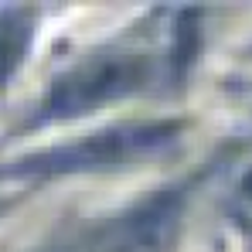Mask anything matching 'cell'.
Wrapping results in <instances>:
<instances>
[{"instance_id":"cell-1","label":"cell","mask_w":252,"mask_h":252,"mask_svg":"<svg viewBox=\"0 0 252 252\" xmlns=\"http://www.w3.org/2000/svg\"><path fill=\"white\" fill-rule=\"evenodd\" d=\"M140 79V58L133 55H95L82 62L75 72H68L62 82L51 89L48 102H44L41 120H58V116H75L92 109L102 99L123 95L129 92Z\"/></svg>"},{"instance_id":"cell-2","label":"cell","mask_w":252,"mask_h":252,"mask_svg":"<svg viewBox=\"0 0 252 252\" xmlns=\"http://www.w3.org/2000/svg\"><path fill=\"white\" fill-rule=\"evenodd\" d=\"M160 126H150V129H116V133H99L85 143H72V147H62V150H51L41 154L28 164L14 170H79V167H102V164H116L123 160L126 154H136L150 143L160 140Z\"/></svg>"},{"instance_id":"cell-3","label":"cell","mask_w":252,"mask_h":252,"mask_svg":"<svg viewBox=\"0 0 252 252\" xmlns=\"http://www.w3.org/2000/svg\"><path fill=\"white\" fill-rule=\"evenodd\" d=\"M31 38V28L28 21H21L17 14H3L0 17V82L14 72V65L21 62L24 48Z\"/></svg>"}]
</instances>
